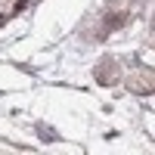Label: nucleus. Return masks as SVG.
I'll list each match as a JSON object with an SVG mask.
<instances>
[{"label":"nucleus","mask_w":155,"mask_h":155,"mask_svg":"<svg viewBox=\"0 0 155 155\" xmlns=\"http://www.w3.org/2000/svg\"><path fill=\"white\" fill-rule=\"evenodd\" d=\"M93 74H96L99 84H115V81H118V62H115L112 56H106V59L93 68Z\"/></svg>","instance_id":"obj_1"},{"label":"nucleus","mask_w":155,"mask_h":155,"mask_svg":"<svg viewBox=\"0 0 155 155\" xmlns=\"http://www.w3.org/2000/svg\"><path fill=\"white\" fill-rule=\"evenodd\" d=\"M124 19H127L124 12H118V16H115V12H109V16H106V28H102V31L109 34V31H115V28H121V25H124Z\"/></svg>","instance_id":"obj_2"}]
</instances>
